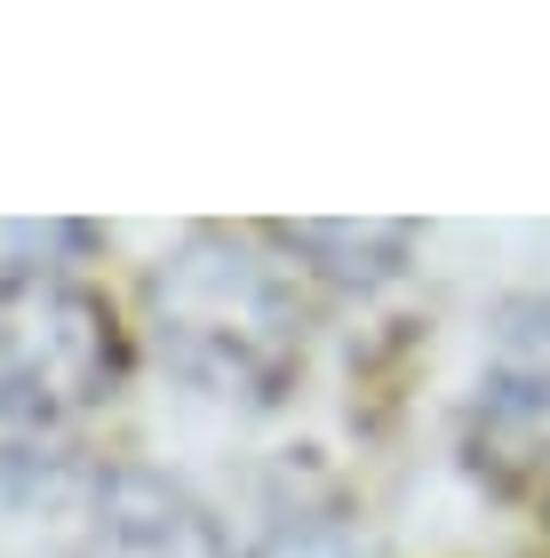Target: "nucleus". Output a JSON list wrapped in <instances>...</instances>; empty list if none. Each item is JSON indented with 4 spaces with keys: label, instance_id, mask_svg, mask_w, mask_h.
I'll list each match as a JSON object with an SVG mask.
<instances>
[{
    "label": "nucleus",
    "instance_id": "obj_3",
    "mask_svg": "<svg viewBox=\"0 0 550 558\" xmlns=\"http://www.w3.org/2000/svg\"><path fill=\"white\" fill-rule=\"evenodd\" d=\"M81 558H223V550H216V526L199 519L176 487L129 471L96 502V526H88Z\"/></svg>",
    "mask_w": 550,
    "mask_h": 558
},
{
    "label": "nucleus",
    "instance_id": "obj_4",
    "mask_svg": "<svg viewBox=\"0 0 550 558\" xmlns=\"http://www.w3.org/2000/svg\"><path fill=\"white\" fill-rule=\"evenodd\" d=\"M288 240L304 256H335V279H391L407 256V223H295Z\"/></svg>",
    "mask_w": 550,
    "mask_h": 558
},
{
    "label": "nucleus",
    "instance_id": "obj_2",
    "mask_svg": "<svg viewBox=\"0 0 550 558\" xmlns=\"http://www.w3.org/2000/svg\"><path fill=\"white\" fill-rule=\"evenodd\" d=\"M120 384V327L72 279H0V415L57 423Z\"/></svg>",
    "mask_w": 550,
    "mask_h": 558
},
{
    "label": "nucleus",
    "instance_id": "obj_1",
    "mask_svg": "<svg viewBox=\"0 0 550 558\" xmlns=\"http://www.w3.org/2000/svg\"><path fill=\"white\" fill-rule=\"evenodd\" d=\"M152 319L184 375L247 399L280 391L295 367V343H304V312H295V288L280 279V264L223 232H199L168 256V271L152 279Z\"/></svg>",
    "mask_w": 550,
    "mask_h": 558
}]
</instances>
